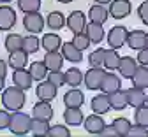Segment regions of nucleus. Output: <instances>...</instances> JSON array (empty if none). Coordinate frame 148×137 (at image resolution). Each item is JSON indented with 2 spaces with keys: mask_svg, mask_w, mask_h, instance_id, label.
I'll list each match as a JSON object with an SVG mask.
<instances>
[{
  "mask_svg": "<svg viewBox=\"0 0 148 137\" xmlns=\"http://www.w3.org/2000/svg\"><path fill=\"white\" fill-rule=\"evenodd\" d=\"M146 104H148V97H146Z\"/></svg>",
  "mask_w": 148,
  "mask_h": 137,
  "instance_id": "obj_53",
  "label": "nucleus"
},
{
  "mask_svg": "<svg viewBox=\"0 0 148 137\" xmlns=\"http://www.w3.org/2000/svg\"><path fill=\"white\" fill-rule=\"evenodd\" d=\"M127 46L131 48V49H143L146 48V33L143 30H132V32H129L127 35Z\"/></svg>",
  "mask_w": 148,
  "mask_h": 137,
  "instance_id": "obj_14",
  "label": "nucleus"
},
{
  "mask_svg": "<svg viewBox=\"0 0 148 137\" xmlns=\"http://www.w3.org/2000/svg\"><path fill=\"white\" fill-rule=\"evenodd\" d=\"M39 48H41V41L37 39V35H35V33H34V35H27V37H25L23 49H25L28 55L37 53V51H39Z\"/></svg>",
  "mask_w": 148,
  "mask_h": 137,
  "instance_id": "obj_37",
  "label": "nucleus"
},
{
  "mask_svg": "<svg viewBox=\"0 0 148 137\" xmlns=\"http://www.w3.org/2000/svg\"><path fill=\"white\" fill-rule=\"evenodd\" d=\"M48 81H51L55 86H64L65 85V72H62V70H49V74H48V77H46Z\"/></svg>",
  "mask_w": 148,
  "mask_h": 137,
  "instance_id": "obj_40",
  "label": "nucleus"
},
{
  "mask_svg": "<svg viewBox=\"0 0 148 137\" xmlns=\"http://www.w3.org/2000/svg\"><path fill=\"white\" fill-rule=\"evenodd\" d=\"M146 46H148V33H146Z\"/></svg>",
  "mask_w": 148,
  "mask_h": 137,
  "instance_id": "obj_52",
  "label": "nucleus"
},
{
  "mask_svg": "<svg viewBox=\"0 0 148 137\" xmlns=\"http://www.w3.org/2000/svg\"><path fill=\"white\" fill-rule=\"evenodd\" d=\"M111 125L115 127V130L118 132V135H120V137H127L129 130H131V127H132V123L129 121L127 118H115Z\"/></svg>",
  "mask_w": 148,
  "mask_h": 137,
  "instance_id": "obj_35",
  "label": "nucleus"
},
{
  "mask_svg": "<svg viewBox=\"0 0 148 137\" xmlns=\"http://www.w3.org/2000/svg\"><path fill=\"white\" fill-rule=\"evenodd\" d=\"M146 93L145 90L141 88H131V90H127V100H129V106H132L134 109L136 107H141V106H146Z\"/></svg>",
  "mask_w": 148,
  "mask_h": 137,
  "instance_id": "obj_17",
  "label": "nucleus"
},
{
  "mask_svg": "<svg viewBox=\"0 0 148 137\" xmlns=\"http://www.w3.org/2000/svg\"><path fill=\"white\" fill-rule=\"evenodd\" d=\"M86 16L83 11H72L67 18V28L72 33H81L86 30Z\"/></svg>",
  "mask_w": 148,
  "mask_h": 137,
  "instance_id": "obj_5",
  "label": "nucleus"
},
{
  "mask_svg": "<svg viewBox=\"0 0 148 137\" xmlns=\"http://www.w3.org/2000/svg\"><path fill=\"white\" fill-rule=\"evenodd\" d=\"M99 135H101V137H120L113 125H106V127H104V130H102Z\"/></svg>",
  "mask_w": 148,
  "mask_h": 137,
  "instance_id": "obj_46",
  "label": "nucleus"
},
{
  "mask_svg": "<svg viewBox=\"0 0 148 137\" xmlns=\"http://www.w3.org/2000/svg\"><path fill=\"white\" fill-rule=\"evenodd\" d=\"M5 74H7V65H5L4 60H0V76H4V77H5Z\"/></svg>",
  "mask_w": 148,
  "mask_h": 137,
  "instance_id": "obj_47",
  "label": "nucleus"
},
{
  "mask_svg": "<svg viewBox=\"0 0 148 137\" xmlns=\"http://www.w3.org/2000/svg\"><path fill=\"white\" fill-rule=\"evenodd\" d=\"M64 55L58 53V51H46L42 62L46 63L48 70H62V65H64Z\"/></svg>",
  "mask_w": 148,
  "mask_h": 137,
  "instance_id": "obj_15",
  "label": "nucleus"
},
{
  "mask_svg": "<svg viewBox=\"0 0 148 137\" xmlns=\"http://www.w3.org/2000/svg\"><path fill=\"white\" fill-rule=\"evenodd\" d=\"M2 4H9V2H12V0H0Z\"/></svg>",
  "mask_w": 148,
  "mask_h": 137,
  "instance_id": "obj_51",
  "label": "nucleus"
},
{
  "mask_svg": "<svg viewBox=\"0 0 148 137\" xmlns=\"http://www.w3.org/2000/svg\"><path fill=\"white\" fill-rule=\"evenodd\" d=\"M83 79H85L83 72L79 69H76V67H72V69H69L65 72V85L71 86V88H78L83 83Z\"/></svg>",
  "mask_w": 148,
  "mask_h": 137,
  "instance_id": "obj_30",
  "label": "nucleus"
},
{
  "mask_svg": "<svg viewBox=\"0 0 148 137\" xmlns=\"http://www.w3.org/2000/svg\"><path fill=\"white\" fill-rule=\"evenodd\" d=\"M138 67H139L138 60H134L131 56H122L120 65H118V74L122 77H125V79H132V76L136 74Z\"/></svg>",
  "mask_w": 148,
  "mask_h": 137,
  "instance_id": "obj_10",
  "label": "nucleus"
},
{
  "mask_svg": "<svg viewBox=\"0 0 148 137\" xmlns=\"http://www.w3.org/2000/svg\"><path fill=\"white\" fill-rule=\"evenodd\" d=\"M57 90L58 86H55L51 81H39V85H37L35 88V95L39 100H46V102H51L55 97H57Z\"/></svg>",
  "mask_w": 148,
  "mask_h": 137,
  "instance_id": "obj_8",
  "label": "nucleus"
},
{
  "mask_svg": "<svg viewBox=\"0 0 148 137\" xmlns=\"http://www.w3.org/2000/svg\"><path fill=\"white\" fill-rule=\"evenodd\" d=\"M134 121H136V125H141V127L148 128V104L141 106V107H136V111H134Z\"/></svg>",
  "mask_w": 148,
  "mask_h": 137,
  "instance_id": "obj_38",
  "label": "nucleus"
},
{
  "mask_svg": "<svg viewBox=\"0 0 148 137\" xmlns=\"http://www.w3.org/2000/svg\"><path fill=\"white\" fill-rule=\"evenodd\" d=\"M83 102H85V95L78 88H72V90H69L64 95V104H65V107H81Z\"/></svg>",
  "mask_w": 148,
  "mask_h": 137,
  "instance_id": "obj_18",
  "label": "nucleus"
},
{
  "mask_svg": "<svg viewBox=\"0 0 148 137\" xmlns=\"http://www.w3.org/2000/svg\"><path fill=\"white\" fill-rule=\"evenodd\" d=\"M32 118H39V120L49 121L53 118V107H51V104L46 102V100H39L34 106V109H32Z\"/></svg>",
  "mask_w": 148,
  "mask_h": 137,
  "instance_id": "obj_13",
  "label": "nucleus"
},
{
  "mask_svg": "<svg viewBox=\"0 0 148 137\" xmlns=\"http://www.w3.org/2000/svg\"><path fill=\"white\" fill-rule=\"evenodd\" d=\"M127 137H148V130L141 125H134V127H131Z\"/></svg>",
  "mask_w": 148,
  "mask_h": 137,
  "instance_id": "obj_42",
  "label": "nucleus"
},
{
  "mask_svg": "<svg viewBox=\"0 0 148 137\" xmlns=\"http://www.w3.org/2000/svg\"><path fill=\"white\" fill-rule=\"evenodd\" d=\"M95 2H97V4H109L111 0H95Z\"/></svg>",
  "mask_w": 148,
  "mask_h": 137,
  "instance_id": "obj_49",
  "label": "nucleus"
},
{
  "mask_svg": "<svg viewBox=\"0 0 148 137\" xmlns=\"http://www.w3.org/2000/svg\"><path fill=\"white\" fill-rule=\"evenodd\" d=\"M104 77H106V70L102 67H92L90 70L85 72V86L88 90H101Z\"/></svg>",
  "mask_w": 148,
  "mask_h": 137,
  "instance_id": "obj_3",
  "label": "nucleus"
},
{
  "mask_svg": "<svg viewBox=\"0 0 148 137\" xmlns=\"http://www.w3.org/2000/svg\"><path fill=\"white\" fill-rule=\"evenodd\" d=\"M85 33L88 35V39L92 41V44H101V42H102V39H104V28H102V23L90 21V23L86 25Z\"/></svg>",
  "mask_w": 148,
  "mask_h": 137,
  "instance_id": "obj_22",
  "label": "nucleus"
},
{
  "mask_svg": "<svg viewBox=\"0 0 148 137\" xmlns=\"http://www.w3.org/2000/svg\"><path fill=\"white\" fill-rule=\"evenodd\" d=\"M104 56H106V49L102 48H97L95 51H92L88 56L90 67H104Z\"/></svg>",
  "mask_w": 148,
  "mask_h": 137,
  "instance_id": "obj_34",
  "label": "nucleus"
},
{
  "mask_svg": "<svg viewBox=\"0 0 148 137\" xmlns=\"http://www.w3.org/2000/svg\"><path fill=\"white\" fill-rule=\"evenodd\" d=\"M120 60H122V56L118 55V49H113V48L106 49V56H104V69H106V70H118Z\"/></svg>",
  "mask_w": 148,
  "mask_h": 137,
  "instance_id": "obj_28",
  "label": "nucleus"
},
{
  "mask_svg": "<svg viewBox=\"0 0 148 137\" xmlns=\"http://www.w3.org/2000/svg\"><path fill=\"white\" fill-rule=\"evenodd\" d=\"M32 81H34V77L30 74V70H27V69H16L12 72V85H16L18 88H21L25 91L32 86Z\"/></svg>",
  "mask_w": 148,
  "mask_h": 137,
  "instance_id": "obj_12",
  "label": "nucleus"
},
{
  "mask_svg": "<svg viewBox=\"0 0 148 137\" xmlns=\"http://www.w3.org/2000/svg\"><path fill=\"white\" fill-rule=\"evenodd\" d=\"M60 4H69V2H72V0H58Z\"/></svg>",
  "mask_w": 148,
  "mask_h": 137,
  "instance_id": "obj_50",
  "label": "nucleus"
},
{
  "mask_svg": "<svg viewBox=\"0 0 148 137\" xmlns=\"http://www.w3.org/2000/svg\"><path fill=\"white\" fill-rule=\"evenodd\" d=\"M23 27L27 28V32L39 33L44 28V18L39 12H27L23 18Z\"/></svg>",
  "mask_w": 148,
  "mask_h": 137,
  "instance_id": "obj_7",
  "label": "nucleus"
},
{
  "mask_svg": "<svg viewBox=\"0 0 148 137\" xmlns=\"http://www.w3.org/2000/svg\"><path fill=\"white\" fill-rule=\"evenodd\" d=\"M72 44L76 46L78 49L85 51V49H88V48H90L92 41H90V39H88V35H86L85 32H81V33H74V39H72Z\"/></svg>",
  "mask_w": 148,
  "mask_h": 137,
  "instance_id": "obj_39",
  "label": "nucleus"
},
{
  "mask_svg": "<svg viewBox=\"0 0 148 137\" xmlns=\"http://www.w3.org/2000/svg\"><path fill=\"white\" fill-rule=\"evenodd\" d=\"M132 85L136 88H141V90L148 88V67L146 65H139L138 67L136 74L132 76Z\"/></svg>",
  "mask_w": 148,
  "mask_h": 137,
  "instance_id": "obj_31",
  "label": "nucleus"
},
{
  "mask_svg": "<svg viewBox=\"0 0 148 137\" xmlns=\"http://www.w3.org/2000/svg\"><path fill=\"white\" fill-rule=\"evenodd\" d=\"M5 90V81H4V76H0V91Z\"/></svg>",
  "mask_w": 148,
  "mask_h": 137,
  "instance_id": "obj_48",
  "label": "nucleus"
},
{
  "mask_svg": "<svg viewBox=\"0 0 148 137\" xmlns=\"http://www.w3.org/2000/svg\"><path fill=\"white\" fill-rule=\"evenodd\" d=\"M23 42H25V37H21L20 33H9L5 37V49L9 53L18 51V49H23Z\"/></svg>",
  "mask_w": 148,
  "mask_h": 137,
  "instance_id": "obj_33",
  "label": "nucleus"
},
{
  "mask_svg": "<svg viewBox=\"0 0 148 137\" xmlns=\"http://www.w3.org/2000/svg\"><path fill=\"white\" fill-rule=\"evenodd\" d=\"M46 25H48L51 30H62V28L67 25V18H65L60 11H51V12L46 16Z\"/></svg>",
  "mask_w": 148,
  "mask_h": 137,
  "instance_id": "obj_26",
  "label": "nucleus"
},
{
  "mask_svg": "<svg viewBox=\"0 0 148 137\" xmlns=\"http://www.w3.org/2000/svg\"><path fill=\"white\" fill-rule=\"evenodd\" d=\"M41 48L46 51H58L62 48V39L58 33H44L42 41H41Z\"/></svg>",
  "mask_w": 148,
  "mask_h": 137,
  "instance_id": "obj_27",
  "label": "nucleus"
},
{
  "mask_svg": "<svg viewBox=\"0 0 148 137\" xmlns=\"http://www.w3.org/2000/svg\"><path fill=\"white\" fill-rule=\"evenodd\" d=\"M127 35H129V30L125 27H120V25L113 27L108 32V46L113 49L123 48V44L127 42Z\"/></svg>",
  "mask_w": 148,
  "mask_h": 137,
  "instance_id": "obj_4",
  "label": "nucleus"
},
{
  "mask_svg": "<svg viewBox=\"0 0 148 137\" xmlns=\"http://www.w3.org/2000/svg\"><path fill=\"white\" fill-rule=\"evenodd\" d=\"M28 70H30V74L34 77V81H44L48 77V74H49V70H48L44 62H32Z\"/></svg>",
  "mask_w": 148,
  "mask_h": 137,
  "instance_id": "obj_29",
  "label": "nucleus"
},
{
  "mask_svg": "<svg viewBox=\"0 0 148 137\" xmlns=\"http://www.w3.org/2000/svg\"><path fill=\"white\" fill-rule=\"evenodd\" d=\"M109 104H111V109L115 111H122L129 106V100H127V91L123 90H116L113 93H109Z\"/></svg>",
  "mask_w": 148,
  "mask_h": 137,
  "instance_id": "obj_24",
  "label": "nucleus"
},
{
  "mask_svg": "<svg viewBox=\"0 0 148 137\" xmlns=\"http://www.w3.org/2000/svg\"><path fill=\"white\" fill-rule=\"evenodd\" d=\"M32 128V116L21 111H14L11 114V123H9V132L14 135H27L30 134Z\"/></svg>",
  "mask_w": 148,
  "mask_h": 137,
  "instance_id": "obj_2",
  "label": "nucleus"
},
{
  "mask_svg": "<svg viewBox=\"0 0 148 137\" xmlns=\"http://www.w3.org/2000/svg\"><path fill=\"white\" fill-rule=\"evenodd\" d=\"M108 9H109L111 18H115V19H123V18H127L129 14H131L132 5H131V2H129V0H111Z\"/></svg>",
  "mask_w": 148,
  "mask_h": 137,
  "instance_id": "obj_6",
  "label": "nucleus"
},
{
  "mask_svg": "<svg viewBox=\"0 0 148 137\" xmlns=\"http://www.w3.org/2000/svg\"><path fill=\"white\" fill-rule=\"evenodd\" d=\"M136 60H138L139 65H146L148 67V46L138 51V58H136Z\"/></svg>",
  "mask_w": 148,
  "mask_h": 137,
  "instance_id": "obj_45",
  "label": "nucleus"
},
{
  "mask_svg": "<svg viewBox=\"0 0 148 137\" xmlns=\"http://www.w3.org/2000/svg\"><path fill=\"white\" fill-rule=\"evenodd\" d=\"M106 123H104V118L102 114H97L94 112L92 116H88V118H85V130L92 135H99L102 130H104Z\"/></svg>",
  "mask_w": 148,
  "mask_h": 137,
  "instance_id": "obj_11",
  "label": "nucleus"
},
{
  "mask_svg": "<svg viewBox=\"0 0 148 137\" xmlns=\"http://www.w3.org/2000/svg\"><path fill=\"white\" fill-rule=\"evenodd\" d=\"M18 7L20 11L27 12H39L41 9V0H18Z\"/></svg>",
  "mask_w": 148,
  "mask_h": 137,
  "instance_id": "obj_36",
  "label": "nucleus"
},
{
  "mask_svg": "<svg viewBox=\"0 0 148 137\" xmlns=\"http://www.w3.org/2000/svg\"><path fill=\"white\" fill-rule=\"evenodd\" d=\"M49 123L46 120H39V118H32V128H30V134L35 135V137H44L49 134Z\"/></svg>",
  "mask_w": 148,
  "mask_h": 137,
  "instance_id": "obj_32",
  "label": "nucleus"
},
{
  "mask_svg": "<svg viewBox=\"0 0 148 137\" xmlns=\"http://www.w3.org/2000/svg\"><path fill=\"white\" fill-rule=\"evenodd\" d=\"M27 62H28V53L25 49H18V51L9 53V67L12 70H16V69H25L27 67Z\"/></svg>",
  "mask_w": 148,
  "mask_h": 137,
  "instance_id": "obj_20",
  "label": "nucleus"
},
{
  "mask_svg": "<svg viewBox=\"0 0 148 137\" xmlns=\"http://www.w3.org/2000/svg\"><path fill=\"white\" fill-rule=\"evenodd\" d=\"M64 120L69 127H78L83 123L85 120V114L81 111V107H67L64 112Z\"/></svg>",
  "mask_w": 148,
  "mask_h": 137,
  "instance_id": "obj_19",
  "label": "nucleus"
},
{
  "mask_svg": "<svg viewBox=\"0 0 148 137\" xmlns=\"http://www.w3.org/2000/svg\"><path fill=\"white\" fill-rule=\"evenodd\" d=\"M49 137H71V130L64 125H53L49 128Z\"/></svg>",
  "mask_w": 148,
  "mask_h": 137,
  "instance_id": "obj_41",
  "label": "nucleus"
},
{
  "mask_svg": "<svg viewBox=\"0 0 148 137\" xmlns=\"http://www.w3.org/2000/svg\"><path fill=\"white\" fill-rule=\"evenodd\" d=\"M108 16H109V9H106L102 4H95L92 5L88 11V18L90 21H95V23H106L108 21Z\"/></svg>",
  "mask_w": 148,
  "mask_h": 137,
  "instance_id": "obj_25",
  "label": "nucleus"
},
{
  "mask_svg": "<svg viewBox=\"0 0 148 137\" xmlns=\"http://www.w3.org/2000/svg\"><path fill=\"white\" fill-rule=\"evenodd\" d=\"M25 100H27V97H25V90L21 88H18L16 85L11 86V88H5L2 91V104L7 111L14 112V111H21V107L25 106Z\"/></svg>",
  "mask_w": 148,
  "mask_h": 137,
  "instance_id": "obj_1",
  "label": "nucleus"
},
{
  "mask_svg": "<svg viewBox=\"0 0 148 137\" xmlns=\"http://www.w3.org/2000/svg\"><path fill=\"white\" fill-rule=\"evenodd\" d=\"M122 88V81H120V77L116 76V74H113V70H109V72H106V77H104V81H102V93H113V91H116V90H120Z\"/></svg>",
  "mask_w": 148,
  "mask_h": 137,
  "instance_id": "obj_21",
  "label": "nucleus"
},
{
  "mask_svg": "<svg viewBox=\"0 0 148 137\" xmlns=\"http://www.w3.org/2000/svg\"><path fill=\"white\" fill-rule=\"evenodd\" d=\"M62 55H64V58L65 60H69V62H72V63H79L81 60H83V51L81 49H78L76 46L72 44V41L71 42H65V44H62Z\"/></svg>",
  "mask_w": 148,
  "mask_h": 137,
  "instance_id": "obj_16",
  "label": "nucleus"
},
{
  "mask_svg": "<svg viewBox=\"0 0 148 137\" xmlns=\"http://www.w3.org/2000/svg\"><path fill=\"white\" fill-rule=\"evenodd\" d=\"M11 111L7 109H0V130L4 128H9V123H11Z\"/></svg>",
  "mask_w": 148,
  "mask_h": 137,
  "instance_id": "obj_43",
  "label": "nucleus"
},
{
  "mask_svg": "<svg viewBox=\"0 0 148 137\" xmlns=\"http://www.w3.org/2000/svg\"><path fill=\"white\" fill-rule=\"evenodd\" d=\"M90 107H92V111L97 112V114H106V112L111 109L108 93H102V95L94 97V99H92V102H90Z\"/></svg>",
  "mask_w": 148,
  "mask_h": 137,
  "instance_id": "obj_23",
  "label": "nucleus"
},
{
  "mask_svg": "<svg viewBox=\"0 0 148 137\" xmlns=\"http://www.w3.org/2000/svg\"><path fill=\"white\" fill-rule=\"evenodd\" d=\"M138 16H139V19L148 27V0H145V2L139 5V9H138Z\"/></svg>",
  "mask_w": 148,
  "mask_h": 137,
  "instance_id": "obj_44",
  "label": "nucleus"
},
{
  "mask_svg": "<svg viewBox=\"0 0 148 137\" xmlns=\"http://www.w3.org/2000/svg\"><path fill=\"white\" fill-rule=\"evenodd\" d=\"M16 25V12L9 5L0 7V32H9Z\"/></svg>",
  "mask_w": 148,
  "mask_h": 137,
  "instance_id": "obj_9",
  "label": "nucleus"
}]
</instances>
